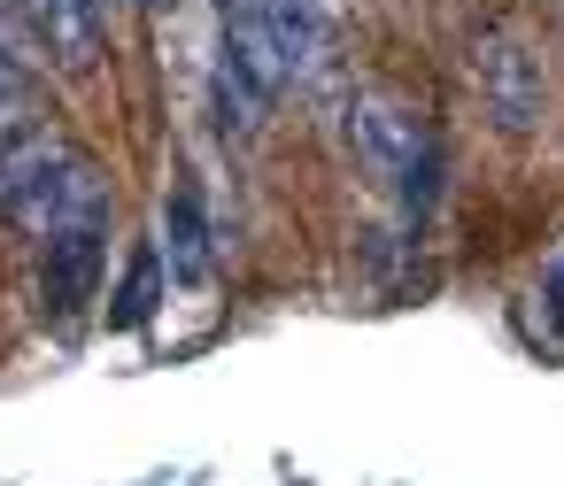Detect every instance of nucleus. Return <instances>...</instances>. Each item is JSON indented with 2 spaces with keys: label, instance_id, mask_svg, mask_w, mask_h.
<instances>
[{
  "label": "nucleus",
  "instance_id": "3",
  "mask_svg": "<svg viewBox=\"0 0 564 486\" xmlns=\"http://www.w3.org/2000/svg\"><path fill=\"white\" fill-rule=\"evenodd\" d=\"M325 32H333L325 0H225V40L248 47L279 86L325 55Z\"/></svg>",
  "mask_w": 564,
  "mask_h": 486
},
{
  "label": "nucleus",
  "instance_id": "11",
  "mask_svg": "<svg viewBox=\"0 0 564 486\" xmlns=\"http://www.w3.org/2000/svg\"><path fill=\"white\" fill-rule=\"evenodd\" d=\"M24 101V70H17V55H0V109H17Z\"/></svg>",
  "mask_w": 564,
  "mask_h": 486
},
{
  "label": "nucleus",
  "instance_id": "6",
  "mask_svg": "<svg viewBox=\"0 0 564 486\" xmlns=\"http://www.w3.org/2000/svg\"><path fill=\"white\" fill-rule=\"evenodd\" d=\"M209 93H217V124L225 132H256L263 124V109L279 101V78L248 55V47H232V40H217V70H209Z\"/></svg>",
  "mask_w": 564,
  "mask_h": 486
},
{
  "label": "nucleus",
  "instance_id": "9",
  "mask_svg": "<svg viewBox=\"0 0 564 486\" xmlns=\"http://www.w3.org/2000/svg\"><path fill=\"white\" fill-rule=\"evenodd\" d=\"M155 294H163V255H155V247H132V270H124V286H117L109 324H148V317H155Z\"/></svg>",
  "mask_w": 564,
  "mask_h": 486
},
{
  "label": "nucleus",
  "instance_id": "12",
  "mask_svg": "<svg viewBox=\"0 0 564 486\" xmlns=\"http://www.w3.org/2000/svg\"><path fill=\"white\" fill-rule=\"evenodd\" d=\"M148 9H178V0H148Z\"/></svg>",
  "mask_w": 564,
  "mask_h": 486
},
{
  "label": "nucleus",
  "instance_id": "2",
  "mask_svg": "<svg viewBox=\"0 0 564 486\" xmlns=\"http://www.w3.org/2000/svg\"><path fill=\"white\" fill-rule=\"evenodd\" d=\"M348 147H356V163H364L379 186H394L410 209L433 201V132H425V117H417L410 101H394V93H356V101H348Z\"/></svg>",
  "mask_w": 564,
  "mask_h": 486
},
{
  "label": "nucleus",
  "instance_id": "10",
  "mask_svg": "<svg viewBox=\"0 0 564 486\" xmlns=\"http://www.w3.org/2000/svg\"><path fill=\"white\" fill-rule=\"evenodd\" d=\"M541 301H549V317H556V324H564V255H556V263H549V278H541Z\"/></svg>",
  "mask_w": 564,
  "mask_h": 486
},
{
  "label": "nucleus",
  "instance_id": "1",
  "mask_svg": "<svg viewBox=\"0 0 564 486\" xmlns=\"http://www.w3.org/2000/svg\"><path fill=\"white\" fill-rule=\"evenodd\" d=\"M0 217H9L24 240H63V232H86V224H109V186H101V163L32 124V132H9L0 140Z\"/></svg>",
  "mask_w": 564,
  "mask_h": 486
},
{
  "label": "nucleus",
  "instance_id": "7",
  "mask_svg": "<svg viewBox=\"0 0 564 486\" xmlns=\"http://www.w3.org/2000/svg\"><path fill=\"white\" fill-rule=\"evenodd\" d=\"M32 40L63 63V70H86L94 47H101V0H17Z\"/></svg>",
  "mask_w": 564,
  "mask_h": 486
},
{
  "label": "nucleus",
  "instance_id": "5",
  "mask_svg": "<svg viewBox=\"0 0 564 486\" xmlns=\"http://www.w3.org/2000/svg\"><path fill=\"white\" fill-rule=\"evenodd\" d=\"M101 255H109L101 224L47 240V263H40V309H47V324H70V317L101 294Z\"/></svg>",
  "mask_w": 564,
  "mask_h": 486
},
{
  "label": "nucleus",
  "instance_id": "8",
  "mask_svg": "<svg viewBox=\"0 0 564 486\" xmlns=\"http://www.w3.org/2000/svg\"><path fill=\"white\" fill-rule=\"evenodd\" d=\"M163 247H171V286H209V217L194 186L163 201Z\"/></svg>",
  "mask_w": 564,
  "mask_h": 486
},
{
  "label": "nucleus",
  "instance_id": "4",
  "mask_svg": "<svg viewBox=\"0 0 564 486\" xmlns=\"http://www.w3.org/2000/svg\"><path fill=\"white\" fill-rule=\"evenodd\" d=\"M471 86H479V109L495 117V132H533L541 124V101H549V86H541V55L518 40V32H487L479 40V55H471Z\"/></svg>",
  "mask_w": 564,
  "mask_h": 486
}]
</instances>
